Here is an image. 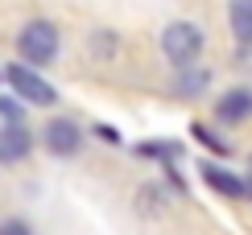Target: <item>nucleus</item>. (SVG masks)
Instances as JSON below:
<instances>
[{"mask_svg":"<svg viewBox=\"0 0 252 235\" xmlns=\"http://www.w3.org/2000/svg\"><path fill=\"white\" fill-rule=\"evenodd\" d=\"M0 235H29V223H21V219H4V223H0Z\"/></svg>","mask_w":252,"mask_h":235,"instance_id":"f8f14e48","label":"nucleus"},{"mask_svg":"<svg viewBox=\"0 0 252 235\" xmlns=\"http://www.w3.org/2000/svg\"><path fill=\"white\" fill-rule=\"evenodd\" d=\"M203 181H207V186H215L219 194H227V198L248 194V181H244V177H236V174H227L223 165H203Z\"/></svg>","mask_w":252,"mask_h":235,"instance_id":"423d86ee","label":"nucleus"},{"mask_svg":"<svg viewBox=\"0 0 252 235\" xmlns=\"http://www.w3.org/2000/svg\"><path fill=\"white\" fill-rule=\"evenodd\" d=\"M248 186H252V161H248Z\"/></svg>","mask_w":252,"mask_h":235,"instance_id":"ddd939ff","label":"nucleus"},{"mask_svg":"<svg viewBox=\"0 0 252 235\" xmlns=\"http://www.w3.org/2000/svg\"><path fill=\"white\" fill-rule=\"evenodd\" d=\"M136 153H141V157H157V161H165V157H178V145H170V141H153V145H136Z\"/></svg>","mask_w":252,"mask_h":235,"instance_id":"9d476101","label":"nucleus"},{"mask_svg":"<svg viewBox=\"0 0 252 235\" xmlns=\"http://www.w3.org/2000/svg\"><path fill=\"white\" fill-rule=\"evenodd\" d=\"M219 120L223 124H240V120H248L252 116V91H227L223 99H219Z\"/></svg>","mask_w":252,"mask_h":235,"instance_id":"0eeeda50","label":"nucleus"},{"mask_svg":"<svg viewBox=\"0 0 252 235\" xmlns=\"http://www.w3.org/2000/svg\"><path fill=\"white\" fill-rule=\"evenodd\" d=\"M4 79L13 83V91H17L21 99H25V103H37V108H50V103L58 99V91L50 87V83L41 79V74H33V70L25 66V62H17V66H8V70H4Z\"/></svg>","mask_w":252,"mask_h":235,"instance_id":"7ed1b4c3","label":"nucleus"},{"mask_svg":"<svg viewBox=\"0 0 252 235\" xmlns=\"http://www.w3.org/2000/svg\"><path fill=\"white\" fill-rule=\"evenodd\" d=\"M17 54L29 62V66H46V62L58 58V29L50 21H29L17 33Z\"/></svg>","mask_w":252,"mask_h":235,"instance_id":"f257e3e1","label":"nucleus"},{"mask_svg":"<svg viewBox=\"0 0 252 235\" xmlns=\"http://www.w3.org/2000/svg\"><path fill=\"white\" fill-rule=\"evenodd\" d=\"M207 83H211V74H207V70H190V74H182V79L174 83V95H182V99H194V95L203 91Z\"/></svg>","mask_w":252,"mask_h":235,"instance_id":"1a4fd4ad","label":"nucleus"},{"mask_svg":"<svg viewBox=\"0 0 252 235\" xmlns=\"http://www.w3.org/2000/svg\"><path fill=\"white\" fill-rule=\"evenodd\" d=\"M13 124H21V103L0 95V128H13Z\"/></svg>","mask_w":252,"mask_h":235,"instance_id":"9b49d317","label":"nucleus"},{"mask_svg":"<svg viewBox=\"0 0 252 235\" xmlns=\"http://www.w3.org/2000/svg\"><path fill=\"white\" fill-rule=\"evenodd\" d=\"M161 54L174 62V66H190V62L203 54V29L194 25V21H174V25H165L161 33Z\"/></svg>","mask_w":252,"mask_h":235,"instance_id":"f03ea898","label":"nucleus"},{"mask_svg":"<svg viewBox=\"0 0 252 235\" xmlns=\"http://www.w3.org/2000/svg\"><path fill=\"white\" fill-rule=\"evenodd\" d=\"M227 21L240 46H252V0H232L227 4Z\"/></svg>","mask_w":252,"mask_h":235,"instance_id":"6e6552de","label":"nucleus"},{"mask_svg":"<svg viewBox=\"0 0 252 235\" xmlns=\"http://www.w3.org/2000/svg\"><path fill=\"white\" fill-rule=\"evenodd\" d=\"M41 141H46V148L54 157H75L79 153V128L70 124V120H50Z\"/></svg>","mask_w":252,"mask_h":235,"instance_id":"20e7f679","label":"nucleus"},{"mask_svg":"<svg viewBox=\"0 0 252 235\" xmlns=\"http://www.w3.org/2000/svg\"><path fill=\"white\" fill-rule=\"evenodd\" d=\"M29 148H33V136L25 132V124L0 128V161H25Z\"/></svg>","mask_w":252,"mask_h":235,"instance_id":"39448f33","label":"nucleus"}]
</instances>
